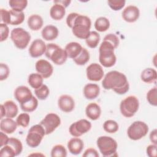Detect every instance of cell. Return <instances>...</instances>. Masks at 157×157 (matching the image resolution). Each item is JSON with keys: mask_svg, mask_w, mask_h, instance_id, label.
<instances>
[{"mask_svg": "<svg viewBox=\"0 0 157 157\" xmlns=\"http://www.w3.org/2000/svg\"><path fill=\"white\" fill-rule=\"evenodd\" d=\"M156 133L157 131L156 129L153 130L150 134V141L155 145H157V136H156Z\"/></svg>", "mask_w": 157, "mask_h": 157, "instance_id": "50", "label": "cell"}, {"mask_svg": "<svg viewBox=\"0 0 157 157\" xmlns=\"http://www.w3.org/2000/svg\"><path fill=\"white\" fill-rule=\"evenodd\" d=\"M157 145L155 144L149 145L147 147V154L149 157H156L157 155L156 153Z\"/></svg>", "mask_w": 157, "mask_h": 157, "instance_id": "47", "label": "cell"}, {"mask_svg": "<svg viewBox=\"0 0 157 157\" xmlns=\"http://www.w3.org/2000/svg\"><path fill=\"white\" fill-rule=\"evenodd\" d=\"M148 129V126L145 122L136 121L129 126L127 134L130 139L137 140L145 137L147 134Z\"/></svg>", "mask_w": 157, "mask_h": 157, "instance_id": "9", "label": "cell"}, {"mask_svg": "<svg viewBox=\"0 0 157 157\" xmlns=\"http://www.w3.org/2000/svg\"><path fill=\"white\" fill-rule=\"evenodd\" d=\"M102 85L104 89L112 90L118 94H124L129 89L126 76L117 71H112L107 73L102 82Z\"/></svg>", "mask_w": 157, "mask_h": 157, "instance_id": "2", "label": "cell"}, {"mask_svg": "<svg viewBox=\"0 0 157 157\" xmlns=\"http://www.w3.org/2000/svg\"><path fill=\"white\" fill-rule=\"evenodd\" d=\"M103 128L105 131L108 133H115L119 128L118 124L117 121L112 120H108L103 124Z\"/></svg>", "mask_w": 157, "mask_h": 157, "instance_id": "35", "label": "cell"}, {"mask_svg": "<svg viewBox=\"0 0 157 157\" xmlns=\"http://www.w3.org/2000/svg\"><path fill=\"white\" fill-rule=\"evenodd\" d=\"M30 121V117L27 113H20L17 118L16 122L18 126L26 128L29 125Z\"/></svg>", "mask_w": 157, "mask_h": 157, "instance_id": "39", "label": "cell"}, {"mask_svg": "<svg viewBox=\"0 0 157 157\" xmlns=\"http://www.w3.org/2000/svg\"><path fill=\"white\" fill-rule=\"evenodd\" d=\"M3 105L6 110V117L7 118H14L17 116L18 108L17 105L12 100H8L4 102Z\"/></svg>", "mask_w": 157, "mask_h": 157, "instance_id": "27", "label": "cell"}, {"mask_svg": "<svg viewBox=\"0 0 157 157\" xmlns=\"http://www.w3.org/2000/svg\"><path fill=\"white\" fill-rule=\"evenodd\" d=\"M15 156V151L10 145L7 144L1 147L0 150L1 157H13Z\"/></svg>", "mask_w": 157, "mask_h": 157, "instance_id": "41", "label": "cell"}, {"mask_svg": "<svg viewBox=\"0 0 157 157\" xmlns=\"http://www.w3.org/2000/svg\"><path fill=\"white\" fill-rule=\"evenodd\" d=\"M90 59V53L88 51L83 47V49L80 53V55L73 61L76 64L79 66L85 65Z\"/></svg>", "mask_w": 157, "mask_h": 157, "instance_id": "34", "label": "cell"}, {"mask_svg": "<svg viewBox=\"0 0 157 157\" xmlns=\"http://www.w3.org/2000/svg\"><path fill=\"white\" fill-rule=\"evenodd\" d=\"M10 38L15 46L21 50L27 47L31 40L29 33L22 28H16L12 30Z\"/></svg>", "mask_w": 157, "mask_h": 157, "instance_id": "8", "label": "cell"}, {"mask_svg": "<svg viewBox=\"0 0 157 157\" xmlns=\"http://www.w3.org/2000/svg\"><path fill=\"white\" fill-rule=\"evenodd\" d=\"M126 1L124 0H109L107 1L109 6L113 10H120L125 5Z\"/></svg>", "mask_w": 157, "mask_h": 157, "instance_id": "42", "label": "cell"}, {"mask_svg": "<svg viewBox=\"0 0 157 157\" xmlns=\"http://www.w3.org/2000/svg\"><path fill=\"white\" fill-rule=\"evenodd\" d=\"M99 155L98 151L93 148L86 149L83 154V156L84 157H99Z\"/></svg>", "mask_w": 157, "mask_h": 157, "instance_id": "48", "label": "cell"}, {"mask_svg": "<svg viewBox=\"0 0 157 157\" xmlns=\"http://www.w3.org/2000/svg\"><path fill=\"white\" fill-rule=\"evenodd\" d=\"M82 49L83 47L79 43L71 42L66 45L64 50L66 52L67 57L74 59L80 55Z\"/></svg>", "mask_w": 157, "mask_h": 157, "instance_id": "18", "label": "cell"}, {"mask_svg": "<svg viewBox=\"0 0 157 157\" xmlns=\"http://www.w3.org/2000/svg\"><path fill=\"white\" fill-rule=\"evenodd\" d=\"M84 147L83 142L78 137H74L69 140L67 142V148L69 152L72 155L80 154Z\"/></svg>", "mask_w": 157, "mask_h": 157, "instance_id": "19", "label": "cell"}, {"mask_svg": "<svg viewBox=\"0 0 157 157\" xmlns=\"http://www.w3.org/2000/svg\"><path fill=\"white\" fill-rule=\"evenodd\" d=\"M45 54L47 58L56 65L63 64L67 58V55L64 49L53 43L47 45Z\"/></svg>", "mask_w": 157, "mask_h": 157, "instance_id": "5", "label": "cell"}, {"mask_svg": "<svg viewBox=\"0 0 157 157\" xmlns=\"http://www.w3.org/2000/svg\"><path fill=\"white\" fill-rule=\"evenodd\" d=\"M66 24L72 29L73 34L78 39H86L90 33L91 21L86 15L71 13L66 18Z\"/></svg>", "mask_w": 157, "mask_h": 157, "instance_id": "1", "label": "cell"}, {"mask_svg": "<svg viewBox=\"0 0 157 157\" xmlns=\"http://www.w3.org/2000/svg\"><path fill=\"white\" fill-rule=\"evenodd\" d=\"M141 80L147 83H156L157 78L156 71L151 67L145 69L140 74Z\"/></svg>", "mask_w": 157, "mask_h": 157, "instance_id": "24", "label": "cell"}, {"mask_svg": "<svg viewBox=\"0 0 157 157\" xmlns=\"http://www.w3.org/2000/svg\"><path fill=\"white\" fill-rule=\"evenodd\" d=\"M114 46L109 41L103 40L99 48V61L105 67H110L115 65L117 58L114 53Z\"/></svg>", "mask_w": 157, "mask_h": 157, "instance_id": "3", "label": "cell"}, {"mask_svg": "<svg viewBox=\"0 0 157 157\" xmlns=\"http://www.w3.org/2000/svg\"><path fill=\"white\" fill-rule=\"evenodd\" d=\"M47 45L44 40L36 39L33 41L29 48V54L33 58H38L45 53Z\"/></svg>", "mask_w": 157, "mask_h": 157, "instance_id": "13", "label": "cell"}, {"mask_svg": "<svg viewBox=\"0 0 157 157\" xmlns=\"http://www.w3.org/2000/svg\"><path fill=\"white\" fill-rule=\"evenodd\" d=\"M10 25H18L22 23L25 20V13L23 12H17L10 10Z\"/></svg>", "mask_w": 157, "mask_h": 157, "instance_id": "29", "label": "cell"}, {"mask_svg": "<svg viewBox=\"0 0 157 157\" xmlns=\"http://www.w3.org/2000/svg\"><path fill=\"white\" fill-rule=\"evenodd\" d=\"M110 27L109 20L104 17L98 18L94 23V28L99 32H105Z\"/></svg>", "mask_w": 157, "mask_h": 157, "instance_id": "30", "label": "cell"}, {"mask_svg": "<svg viewBox=\"0 0 157 157\" xmlns=\"http://www.w3.org/2000/svg\"><path fill=\"white\" fill-rule=\"evenodd\" d=\"M9 6L17 12H23L28 5V1L26 0H10L9 1Z\"/></svg>", "mask_w": 157, "mask_h": 157, "instance_id": "33", "label": "cell"}, {"mask_svg": "<svg viewBox=\"0 0 157 157\" xmlns=\"http://www.w3.org/2000/svg\"><path fill=\"white\" fill-rule=\"evenodd\" d=\"M17 122L10 118L1 119L0 123V129L1 131L6 134H12L17 129Z\"/></svg>", "mask_w": 157, "mask_h": 157, "instance_id": "22", "label": "cell"}, {"mask_svg": "<svg viewBox=\"0 0 157 157\" xmlns=\"http://www.w3.org/2000/svg\"><path fill=\"white\" fill-rule=\"evenodd\" d=\"M104 40L110 42L114 46L115 48H117V47L118 46L119 43H120L118 37L114 34H109L106 35L104 37Z\"/></svg>", "mask_w": 157, "mask_h": 157, "instance_id": "45", "label": "cell"}, {"mask_svg": "<svg viewBox=\"0 0 157 157\" xmlns=\"http://www.w3.org/2000/svg\"><path fill=\"white\" fill-rule=\"evenodd\" d=\"M45 134V131L40 124H35L30 128L26 138L27 145L31 148L38 147Z\"/></svg>", "mask_w": 157, "mask_h": 157, "instance_id": "7", "label": "cell"}, {"mask_svg": "<svg viewBox=\"0 0 157 157\" xmlns=\"http://www.w3.org/2000/svg\"><path fill=\"white\" fill-rule=\"evenodd\" d=\"M86 77L91 81L98 82L101 80L104 75L102 66L98 63L90 64L86 69Z\"/></svg>", "mask_w": 157, "mask_h": 157, "instance_id": "12", "label": "cell"}, {"mask_svg": "<svg viewBox=\"0 0 157 157\" xmlns=\"http://www.w3.org/2000/svg\"><path fill=\"white\" fill-rule=\"evenodd\" d=\"M53 2H54V4H61V5H62L63 6H64L66 8V7H67L70 4L71 1L70 0H64H64H63V1L56 0V1H54Z\"/></svg>", "mask_w": 157, "mask_h": 157, "instance_id": "51", "label": "cell"}, {"mask_svg": "<svg viewBox=\"0 0 157 157\" xmlns=\"http://www.w3.org/2000/svg\"><path fill=\"white\" fill-rule=\"evenodd\" d=\"M139 16V9L135 6H128L122 12V17L123 20L128 23L135 22L138 20Z\"/></svg>", "mask_w": 157, "mask_h": 157, "instance_id": "17", "label": "cell"}, {"mask_svg": "<svg viewBox=\"0 0 157 157\" xmlns=\"http://www.w3.org/2000/svg\"><path fill=\"white\" fill-rule=\"evenodd\" d=\"M9 138L6 134L5 132L1 131L0 132V147H2L3 146L7 144Z\"/></svg>", "mask_w": 157, "mask_h": 157, "instance_id": "49", "label": "cell"}, {"mask_svg": "<svg viewBox=\"0 0 157 157\" xmlns=\"http://www.w3.org/2000/svg\"><path fill=\"white\" fill-rule=\"evenodd\" d=\"M38 106V101L34 96L28 101L20 104L21 110L25 112H31L34 111Z\"/></svg>", "mask_w": 157, "mask_h": 157, "instance_id": "32", "label": "cell"}, {"mask_svg": "<svg viewBox=\"0 0 157 157\" xmlns=\"http://www.w3.org/2000/svg\"><path fill=\"white\" fill-rule=\"evenodd\" d=\"M100 88L95 83H88L83 88V94L87 99H96L99 94Z\"/></svg>", "mask_w": 157, "mask_h": 157, "instance_id": "21", "label": "cell"}, {"mask_svg": "<svg viewBox=\"0 0 157 157\" xmlns=\"http://www.w3.org/2000/svg\"><path fill=\"white\" fill-rule=\"evenodd\" d=\"M157 88L155 86L154 88L150 89L147 93V99L148 103L153 105H157Z\"/></svg>", "mask_w": 157, "mask_h": 157, "instance_id": "40", "label": "cell"}, {"mask_svg": "<svg viewBox=\"0 0 157 157\" xmlns=\"http://www.w3.org/2000/svg\"><path fill=\"white\" fill-rule=\"evenodd\" d=\"M34 93L38 99L40 100H44L48 96L50 90L46 85L43 84L40 87L35 89Z\"/></svg>", "mask_w": 157, "mask_h": 157, "instance_id": "38", "label": "cell"}, {"mask_svg": "<svg viewBox=\"0 0 157 157\" xmlns=\"http://www.w3.org/2000/svg\"><path fill=\"white\" fill-rule=\"evenodd\" d=\"M86 117L91 120H96L99 118L101 114V109L100 106L95 103L91 102L87 105L85 109Z\"/></svg>", "mask_w": 157, "mask_h": 157, "instance_id": "20", "label": "cell"}, {"mask_svg": "<svg viewBox=\"0 0 157 157\" xmlns=\"http://www.w3.org/2000/svg\"><path fill=\"white\" fill-rule=\"evenodd\" d=\"M36 70L44 78L50 77L53 72L52 65L45 59H39L35 64Z\"/></svg>", "mask_w": 157, "mask_h": 157, "instance_id": "14", "label": "cell"}, {"mask_svg": "<svg viewBox=\"0 0 157 157\" xmlns=\"http://www.w3.org/2000/svg\"><path fill=\"white\" fill-rule=\"evenodd\" d=\"M65 13V7L59 4H54L50 10V15L55 20H61L64 17Z\"/></svg>", "mask_w": 157, "mask_h": 157, "instance_id": "26", "label": "cell"}, {"mask_svg": "<svg viewBox=\"0 0 157 157\" xmlns=\"http://www.w3.org/2000/svg\"><path fill=\"white\" fill-rule=\"evenodd\" d=\"M86 44L91 48H96L100 41V35L96 31H90L88 36L85 39Z\"/></svg>", "mask_w": 157, "mask_h": 157, "instance_id": "31", "label": "cell"}, {"mask_svg": "<svg viewBox=\"0 0 157 157\" xmlns=\"http://www.w3.org/2000/svg\"><path fill=\"white\" fill-rule=\"evenodd\" d=\"M33 96L31 91L26 86H19L14 91V97L20 104L29 101Z\"/></svg>", "mask_w": 157, "mask_h": 157, "instance_id": "15", "label": "cell"}, {"mask_svg": "<svg viewBox=\"0 0 157 157\" xmlns=\"http://www.w3.org/2000/svg\"><path fill=\"white\" fill-rule=\"evenodd\" d=\"M43 78L39 73H32L29 75L28 82L32 88L37 89L43 85Z\"/></svg>", "mask_w": 157, "mask_h": 157, "instance_id": "28", "label": "cell"}, {"mask_svg": "<svg viewBox=\"0 0 157 157\" xmlns=\"http://www.w3.org/2000/svg\"><path fill=\"white\" fill-rule=\"evenodd\" d=\"M139 107V101L135 96H129L121 101L120 105L121 113L126 118L133 117Z\"/></svg>", "mask_w": 157, "mask_h": 157, "instance_id": "6", "label": "cell"}, {"mask_svg": "<svg viewBox=\"0 0 157 157\" xmlns=\"http://www.w3.org/2000/svg\"><path fill=\"white\" fill-rule=\"evenodd\" d=\"M67 156V151L66 148L61 145H55L51 150L52 157H66Z\"/></svg>", "mask_w": 157, "mask_h": 157, "instance_id": "36", "label": "cell"}, {"mask_svg": "<svg viewBox=\"0 0 157 157\" xmlns=\"http://www.w3.org/2000/svg\"><path fill=\"white\" fill-rule=\"evenodd\" d=\"M28 27L33 31H38L43 26L44 21L42 18L37 14H33L28 19Z\"/></svg>", "mask_w": 157, "mask_h": 157, "instance_id": "25", "label": "cell"}, {"mask_svg": "<svg viewBox=\"0 0 157 157\" xmlns=\"http://www.w3.org/2000/svg\"><path fill=\"white\" fill-rule=\"evenodd\" d=\"M10 73V70L8 66L4 63L0 64V80L2 81L6 80Z\"/></svg>", "mask_w": 157, "mask_h": 157, "instance_id": "43", "label": "cell"}, {"mask_svg": "<svg viewBox=\"0 0 157 157\" xmlns=\"http://www.w3.org/2000/svg\"><path fill=\"white\" fill-rule=\"evenodd\" d=\"M44 128L45 134L48 135L52 133L61 124L60 117L56 113H49L45 118L42 120L40 123Z\"/></svg>", "mask_w": 157, "mask_h": 157, "instance_id": "10", "label": "cell"}, {"mask_svg": "<svg viewBox=\"0 0 157 157\" xmlns=\"http://www.w3.org/2000/svg\"><path fill=\"white\" fill-rule=\"evenodd\" d=\"M0 33H1V42L6 40L9 34V29L6 24L0 23Z\"/></svg>", "mask_w": 157, "mask_h": 157, "instance_id": "44", "label": "cell"}, {"mask_svg": "<svg viewBox=\"0 0 157 157\" xmlns=\"http://www.w3.org/2000/svg\"><path fill=\"white\" fill-rule=\"evenodd\" d=\"M58 34L59 31L58 28L52 25L45 26L41 32L42 38L47 41L55 40L58 37Z\"/></svg>", "mask_w": 157, "mask_h": 157, "instance_id": "23", "label": "cell"}, {"mask_svg": "<svg viewBox=\"0 0 157 157\" xmlns=\"http://www.w3.org/2000/svg\"><path fill=\"white\" fill-rule=\"evenodd\" d=\"M91 128V123L86 119H81L71 124L69 133L74 137H78L88 132Z\"/></svg>", "mask_w": 157, "mask_h": 157, "instance_id": "11", "label": "cell"}, {"mask_svg": "<svg viewBox=\"0 0 157 157\" xmlns=\"http://www.w3.org/2000/svg\"><path fill=\"white\" fill-rule=\"evenodd\" d=\"M58 105L61 110L64 112L69 113L74 109L75 101L71 96L63 94L59 98Z\"/></svg>", "mask_w": 157, "mask_h": 157, "instance_id": "16", "label": "cell"}, {"mask_svg": "<svg viewBox=\"0 0 157 157\" xmlns=\"http://www.w3.org/2000/svg\"><path fill=\"white\" fill-rule=\"evenodd\" d=\"M7 144L10 145L13 148L15 151L16 156L21 154L23 150V145L19 139L15 137H10L9 138Z\"/></svg>", "mask_w": 157, "mask_h": 157, "instance_id": "37", "label": "cell"}, {"mask_svg": "<svg viewBox=\"0 0 157 157\" xmlns=\"http://www.w3.org/2000/svg\"><path fill=\"white\" fill-rule=\"evenodd\" d=\"M97 146L103 156L109 157L117 155L118 144L112 137L106 136H100L97 139Z\"/></svg>", "mask_w": 157, "mask_h": 157, "instance_id": "4", "label": "cell"}, {"mask_svg": "<svg viewBox=\"0 0 157 157\" xmlns=\"http://www.w3.org/2000/svg\"><path fill=\"white\" fill-rule=\"evenodd\" d=\"M1 21L4 24L10 25V12L4 9H0Z\"/></svg>", "mask_w": 157, "mask_h": 157, "instance_id": "46", "label": "cell"}, {"mask_svg": "<svg viewBox=\"0 0 157 157\" xmlns=\"http://www.w3.org/2000/svg\"><path fill=\"white\" fill-rule=\"evenodd\" d=\"M0 110H1V117H0V118L2 119V118L4 117H6V110H5V108H4V105H3V104L1 105Z\"/></svg>", "mask_w": 157, "mask_h": 157, "instance_id": "52", "label": "cell"}]
</instances>
